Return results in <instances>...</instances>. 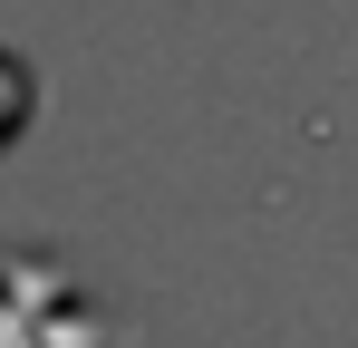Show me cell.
Returning <instances> with one entry per match:
<instances>
[{
    "instance_id": "1",
    "label": "cell",
    "mask_w": 358,
    "mask_h": 348,
    "mask_svg": "<svg viewBox=\"0 0 358 348\" xmlns=\"http://www.w3.org/2000/svg\"><path fill=\"white\" fill-rule=\"evenodd\" d=\"M59 310V281H39L29 271V290H0V348H97L87 339V319H49Z\"/></svg>"
}]
</instances>
